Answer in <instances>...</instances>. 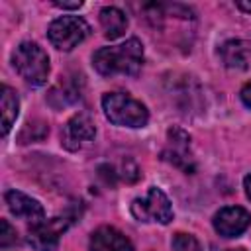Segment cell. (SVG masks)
I'll return each mask as SVG.
<instances>
[{
  "label": "cell",
  "mask_w": 251,
  "mask_h": 251,
  "mask_svg": "<svg viewBox=\"0 0 251 251\" xmlns=\"http://www.w3.org/2000/svg\"><path fill=\"white\" fill-rule=\"evenodd\" d=\"M92 65L102 76H133L143 65V45L131 37L114 47H102L92 55Z\"/></svg>",
  "instance_id": "cell-1"
},
{
  "label": "cell",
  "mask_w": 251,
  "mask_h": 251,
  "mask_svg": "<svg viewBox=\"0 0 251 251\" xmlns=\"http://www.w3.org/2000/svg\"><path fill=\"white\" fill-rule=\"evenodd\" d=\"M102 110L106 118L116 126L143 127L149 122L147 108L126 92H108L102 96Z\"/></svg>",
  "instance_id": "cell-2"
},
{
  "label": "cell",
  "mask_w": 251,
  "mask_h": 251,
  "mask_svg": "<svg viewBox=\"0 0 251 251\" xmlns=\"http://www.w3.org/2000/svg\"><path fill=\"white\" fill-rule=\"evenodd\" d=\"M12 63L18 75L31 86H41L49 76V57L33 41L20 43L12 53Z\"/></svg>",
  "instance_id": "cell-3"
},
{
  "label": "cell",
  "mask_w": 251,
  "mask_h": 251,
  "mask_svg": "<svg viewBox=\"0 0 251 251\" xmlns=\"http://www.w3.org/2000/svg\"><path fill=\"white\" fill-rule=\"evenodd\" d=\"M88 33H90V25L78 16L57 18L55 22H51V25L47 29L49 41L61 51H71L80 41H84Z\"/></svg>",
  "instance_id": "cell-4"
},
{
  "label": "cell",
  "mask_w": 251,
  "mask_h": 251,
  "mask_svg": "<svg viewBox=\"0 0 251 251\" xmlns=\"http://www.w3.org/2000/svg\"><path fill=\"white\" fill-rule=\"evenodd\" d=\"M131 214L139 222H159V224H169L173 220V206L167 198V194L151 186L149 192L143 198H135L131 204Z\"/></svg>",
  "instance_id": "cell-5"
},
{
  "label": "cell",
  "mask_w": 251,
  "mask_h": 251,
  "mask_svg": "<svg viewBox=\"0 0 251 251\" xmlns=\"http://www.w3.org/2000/svg\"><path fill=\"white\" fill-rule=\"evenodd\" d=\"M96 127L88 114H75L61 131V143L69 151H78L90 141H94Z\"/></svg>",
  "instance_id": "cell-6"
},
{
  "label": "cell",
  "mask_w": 251,
  "mask_h": 251,
  "mask_svg": "<svg viewBox=\"0 0 251 251\" xmlns=\"http://www.w3.org/2000/svg\"><path fill=\"white\" fill-rule=\"evenodd\" d=\"M163 159L182 169L184 173H192L194 163L190 155V135L178 127H171L167 131V147L163 151Z\"/></svg>",
  "instance_id": "cell-7"
},
{
  "label": "cell",
  "mask_w": 251,
  "mask_h": 251,
  "mask_svg": "<svg viewBox=\"0 0 251 251\" xmlns=\"http://www.w3.org/2000/svg\"><path fill=\"white\" fill-rule=\"evenodd\" d=\"M65 227H67V224L61 218L31 224V229L27 233V241L35 251H57L59 237L65 231Z\"/></svg>",
  "instance_id": "cell-8"
},
{
  "label": "cell",
  "mask_w": 251,
  "mask_h": 251,
  "mask_svg": "<svg viewBox=\"0 0 251 251\" xmlns=\"http://www.w3.org/2000/svg\"><path fill=\"white\" fill-rule=\"evenodd\" d=\"M251 226V214L241 206L222 208L214 216V227L224 237H237Z\"/></svg>",
  "instance_id": "cell-9"
},
{
  "label": "cell",
  "mask_w": 251,
  "mask_h": 251,
  "mask_svg": "<svg viewBox=\"0 0 251 251\" xmlns=\"http://www.w3.org/2000/svg\"><path fill=\"white\" fill-rule=\"evenodd\" d=\"M4 200H6V204H8V210H10L16 218L27 220V222H31V224H39V222L45 220V210H43V206H41L35 198L27 196V194H24V192H20V190H8V192L4 194Z\"/></svg>",
  "instance_id": "cell-10"
},
{
  "label": "cell",
  "mask_w": 251,
  "mask_h": 251,
  "mask_svg": "<svg viewBox=\"0 0 251 251\" xmlns=\"http://www.w3.org/2000/svg\"><path fill=\"white\" fill-rule=\"evenodd\" d=\"M90 251H133V245L120 229L102 226L90 235Z\"/></svg>",
  "instance_id": "cell-11"
},
{
  "label": "cell",
  "mask_w": 251,
  "mask_h": 251,
  "mask_svg": "<svg viewBox=\"0 0 251 251\" xmlns=\"http://www.w3.org/2000/svg\"><path fill=\"white\" fill-rule=\"evenodd\" d=\"M220 57L227 69L245 71L251 67V41L231 39L220 47Z\"/></svg>",
  "instance_id": "cell-12"
},
{
  "label": "cell",
  "mask_w": 251,
  "mask_h": 251,
  "mask_svg": "<svg viewBox=\"0 0 251 251\" xmlns=\"http://www.w3.org/2000/svg\"><path fill=\"white\" fill-rule=\"evenodd\" d=\"M100 25L104 29V37L106 39H118L126 33L127 29V18L126 14L120 10V8H114V6H106L100 10Z\"/></svg>",
  "instance_id": "cell-13"
},
{
  "label": "cell",
  "mask_w": 251,
  "mask_h": 251,
  "mask_svg": "<svg viewBox=\"0 0 251 251\" xmlns=\"http://www.w3.org/2000/svg\"><path fill=\"white\" fill-rule=\"evenodd\" d=\"M20 112V100L18 94L10 86H2V133L6 135L12 129V124L16 122Z\"/></svg>",
  "instance_id": "cell-14"
},
{
  "label": "cell",
  "mask_w": 251,
  "mask_h": 251,
  "mask_svg": "<svg viewBox=\"0 0 251 251\" xmlns=\"http://www.w3.org/2000/svg\"><path fill=\"white\" fill-rule=\"evenodd\" d=\"M78 98H80V90H78L73 82H69V80L59 82V84L51 90V94H49V102H51L55 108L73 104V102L78 100Z\"/></svg>",
  "instance_id": "cell-15"
},
{
  "label": "cell",
  "mask_w": 251,
  "mask_h": 251,
  "mask_svg": "<svg viewBox=\"0 0 251 251\" xmlns=\"http://www.w3.org/2000/svg\"><path fill=\"white\" fill-rule=\"evenodd\" d=\"M173 249L175 251H202L198 239L194 235L182 233V231L175 233V237H173Z\"/></svg>",
  "instance_id": "cell-16"
},
{
  "label": "cell",
  "mask_w": 251,
  "mask_h": 251,
  "mask_svg": "<svg viewBox=\"0 0 251 251\" xmlns=\"http://www.w3.org/2000/svg\"><path fill=\"white\" fill-rule=\"evenodd\" d=\"M16 229L8 224V220H0V245L2 247H8L16 241Z\"/></svg>",
  "instance_id": "cell-17"
},
{
  "label": "cell",
  "mask_w": 251,
  "mask_h": 251,
  "mask_svg": "<svg viewBox=\"0 0 251 251\" xmlns=\"http://www.w3.org/2000/svg\"><path fill=\"white\" fill-rule=\"evenodd\" d=\"M241 100H243L245 106L251 108V82H247V84L241 88Z\"/></svg>",
  "instance_id": "cell-18"
},
{
  "label": "cell",
  "mask_w": 251,
  "mask_h": 251,
  "mask_svg": "<svg viewBox=\"0 0 251 251\" xmlns=\"http://www.w3.org/2000/svg\"><path fill=\"white\" fill-rule=\"evenodd\" d=\"M57 8H65V10H76V8H80L82 6V2L80 0H76V2H53Z\"/></svg>",
  "instance_id": "cell-19"
},
{
  "label": "cell",
  "mask_w": 251,
  "mask_h": 251,
  "mask_svg": "<svg viewBox=\"0 0 251 251\" xmlns=\"http://www.w3.org/2000/svg\"><path fill=\"white\" fill-rule=\"evenodd\" d=\"M243 188H245V194H247V198L251 200V175H247V176L243 178Z\"/></svg>",
  "instance_id": "cell-20"
},
{
  "label": "cell",
  "mask_w": 251,
  "mask_h": 251,
  "mask_svg": "<svg viewBox=\"0 0 251 251\" xmlns=\"http://www.w3.org/2000/svg\"><path fill=\"white\" fill-rule=\"evenodd\" d=\"M237 8L243 12H251V2H237Z\"/></svg>",
  "instance_id": "cell-21"
},
{
  "label": "cell",
  "mask_w": 251,
  "mask_h": 251,
  "mask_svg": "<svg viewBox=\"0 0 251 251\" xmlns=\"http://www.w3.org/2000/svg\"><path fill=\"white\" fill-rule=\"evenodd\" d=\"M227 251H245V249H241V247H239V249H227Z\"/></svg>",
  "instance_id": "cell-22"
}]
</instances>
